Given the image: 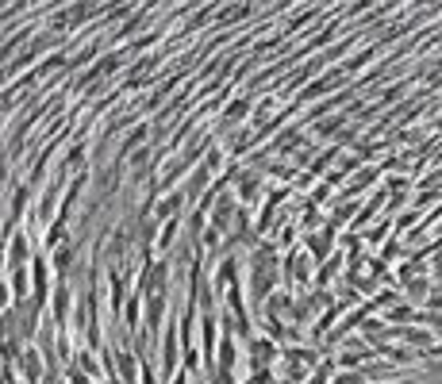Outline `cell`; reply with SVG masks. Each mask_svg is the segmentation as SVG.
<instances>
[{
	"mask_svg": "<svg viewBox=\"0 0 442 384\" xmlns=\"http://www.w3.org/2000/svg\"><path fill=\"white\" fill-rule=\"evenodd\" d=\"M143 139H147V123H143V127H135V131H131L127 139H123V150H135V146L143 143Z\"/></svg>",
	"mask_w": 442,
	"mask_h": 384,
	"instance_id": "obj_13",
	"label": "cell"
},
{
	"mask_svg": "<svg viewBox=\"0 0 442 384\" xmlns=\"http://www.w3.org/2000/svg\"><path fill=\"white\" fill-rule=\"evenodd\" d=\"M177 373H181L177 369V319H169L166 331H162V376L173 381Z\"/></svg>",
	"mask_w": 442,
	"mask_h": 384,
	"instance_id": "obj_2",
	"label": "cell"
},
{
	"mask_svg": "<svg viewBox=\"0 0 442 384\" xmlns=\"http://www.w3.org/2000/svg\"><path fill=\"white\" fill-rule=\"evenodd\" d=\"M0 8H4V0H0Z\"/></svg>",
	"mask_w": 442,
	"mask_h": 384,
	"instance_id": "obj_19",
	"label": "cell"
},
{
	"mask_svg": "<svg viewBox=\"0 0 442 384\" xmlns=\"http://www.w3.org/2000/svg\"><path fill=\"white\" fill-rule=\"evenodd\" d=\"M4 181H8V158H0V189H4Z\"/></svg>",
	"mask_w": 442,
	"mask_h": 384,
	"instance_id": "obj_17",
	"label": "cell"
},
{
	"mask_svg": "<svg viewBox=\"0 0 442 384\" xmlns=\"http://www.w3.org/2000/svg\"><path fill=\"white\" fill-rule=\"evenodd\" d=\"M339 384H362V376H358V373H346V376H339Z\"/></svg>",
	"mask_w": 442,
	"mask_h": 384,
	"instance_id": "obj_18",
	"label": "cell"
},
{
	"mask_svg": "<svg viewBox=\"0 0 442 384\" xmlns=\"http://www.w3.org/2000/svg\"><path fill=\"white\" fill-rule=\"evenodd\" d=\"M389 319H412V311H408V307H393V311H389Z\"/></svg>",
	"mask_w": 442,
	"mask_h": 384,
	"instance_id": "obj_16",
	"label": "cell"
},
{
	"mask_svg": "<svg viewBox=\"0 0 442 384\" xmlns=\"http://www.w3.org/2000/svg\"><path fill=\"white\" fill-rule=\"evenodd\" d=\"M27 269H31V300L47 304V296H50V258L47 254H35Z\"/></svg>",
	"mask_w": 442,
	"mask_h": 384,
	"instance_id": "obj_1",
	"label": "cell"
},
{
	"mask_svg": "<svg viewBox=\"0 0 442 384\" xmlns=\"http://www.w3.org/2000/svg\"><path fill=\"white\" fill-rule=\"evenodd\" d=\"M235 219H238V208H235V200L227 196V192H219V200H216V208H212V227L223 235V230H235Z\"/></svg>",
	"mask_w": 442,
	"mask_h": 384,
	"instance_id": "obj_3",
	"label": "cell"
},
{
	"mask_svg": "<svg viewBox=\"0 0 442 384\" xmlns=\"http://www.w3.org/2000/svg\"><path fill=\"white\" fill-rule=\"evenodd\" d=\"M66 384H93V376H85L81 369H69V373H66Z\"/></svg>",
	"mask_w": 442,
	"mask_h": 384,
	"instance_id": "obj_15",
	"label": "cell"
},
{
	"mask_svg": "<svg viewBox=\"0 0 442 384\" xmlns=\"http://www.w3.org/2000/svg\"><path fill=\"white\" fill-rule=\"evenodd\" d=\"M31 204V184H16V192H12V208H8V227H16V219H20V211Z\"/></svg>",
	"mask_w": 442,
	"mask_h": 384,
	"instance_id": "obj_9",
	"label": "cell"
},
{
	"mask_svg": "<svg viewBox=\"0 0 442 384\" xmlns=\"http://www.w3.org/2000/svg\"><path fill=\"white\" fill-rule=\"evenodd\" d=\"M258 196V173H243V184H238V200H254Z\"/></svg>",
	"mask_w": 442,
	"mask_h": 384,
	"instance_id": "obj_12",
	"label": "cell"
},
{
	"mask_svg": "<svg viewBox=\"0 0 442 384\" xmlns=\"http://www.w3.org/2000/svg\"><path fill=\"white\" fill-rule=\"evenodd\" d=\"M8 304H16V300H12V288H8V280H0V315H8V311H12Z\"/></svg>",
	"mask_w": 442,
	"mask_h": 384,
	"instance_id": "obj_14",
	"label": "cell"
},
{
	"mask_svg": "<svg viewBox=\"0 0 442 384\" xmlns=\"http://www.w3.org/2000/svg\"><path fill=\"white\" fill-rule=\"evenodd\" d=\"M208 177H212V169H208V165L200 162V165H197V173L188 177V184H185L181 192H185L188 200H200V196H204V181H208Z\"/></svg>",
	"mask_w": 442,
	"mask_h": 384,
	"instance_id": "obj_8",
	"label": "cell"
},
{
	"mask_svg": "<svg viewBox=\"0 0 442 384\" xmlns=\"http://www.w3.org/2000/svg\"><path fill=\"white\" fill-rule=\"evenodd\" d=\"M8 258H12V265H31V239H27V230H12Z\"/></svg>",
	"mask_w": 442,
	"mask_h": 384,
	"instance_id": "obj_5",
	"label": "cell"
},
{
	"mask_svg": "<svg viewBox=\"0 0 442 384\" xmlns=\"http://www.w3.org/2000/svg\"><path fill=\"white\" fill-rule=\"evenodd\" d=\"M246 112H250V100H231L223 112V123H235V119H246Z\"/></svg>",
	"mask_w": 442,
	"mask_h": 384,
	"instance_id": "obj_11",
	"label": "cell"
},
{
	"mask_svg": "<svg viewBox=\"0 0 442 384\" xmlns=\"http://www.w3.org/2000/svg\"><path fill=\"white\" fill-rule=\"evenodd\" d=\"M47 258H50V269H54V273L66 280L69 265H73V258H77V246H69V242H66V246H58L54 254H47Z\"/></svg>",
	"mask_w": 442,
	"mask_h": 384,
	"instance_id": "obj_6",
	"label": "cell"
},
{
	"mask_svg": "<svg viewBox=\"0 0 442 384\" xmlns=\"http://www.w3.org/2000/svg\"><path fill=\"white\" fill-rule=\"evenodd\" d=\"M185 192H166L162 200H158V208H154V219L158 223H169V219H181V211H185Z\"/></svg>",
	"mask_w": 442,
	"mask_h": 384,
	"instance_id": "obj_4",
	"label": "cell"
},
{
	"mask_svg": "<svg viewBox=\"0 0 442 384\" xmlns=\"http://www.w3.org/2000/svg\"><path fill=\"white\" fill-rule=\"evenodd\" d=\"M138 300H143V296L135 292V296H131L127 304H123V326H127V331H135V326H138V307H143Z\"/></svg>",
	"mask_w": 442,
	"mask_h": 384,
	"instance_id": "obj_10",
	"label": "cell"
},
{
	"mask_svg": "<svg viewBox=\"0 0 442 384\" xmlns=\"http://www.w3.org/2000/svg\"><path fill=\"white\" fill-rule=\"evenodd\" d=\"M12 300L20 304V300H27V292H31V269L27 265H12Z\"/></svg>",
	"mask_w": 442,
	"mask_h": 384,
	"instance_id": "obj_7",
	"label": "cell"
}]
</instances>
